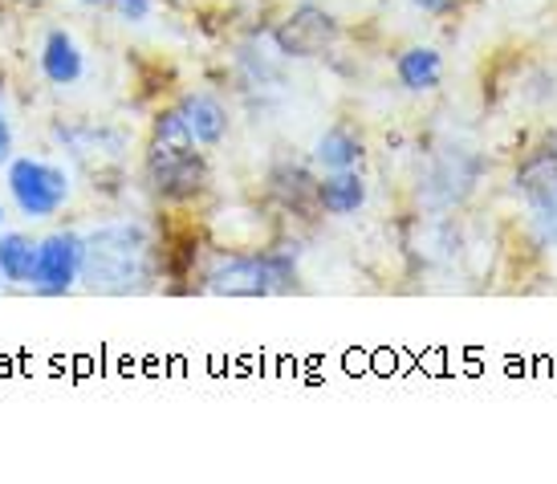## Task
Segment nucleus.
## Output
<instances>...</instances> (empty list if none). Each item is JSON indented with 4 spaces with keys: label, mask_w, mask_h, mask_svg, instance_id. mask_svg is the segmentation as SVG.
<instances>
[{
    "label": "nucleus",
    "mask_w": 557,
    "mask_h": 484,
    "mask_svg": "<svg viewBox=\"0 0 557 484\" xmlns=\"http://www.w3.org/2000/svg\"><path fill=\"white\" fill-rule=\"evenodd\" d=\"M4 191L13 208L33 224L58 220L74 196V179L62 163H49L41 156H13L4 167Z\"/></svg>",
    "instance_id": "f257e3e1"
},
{
    "label": "nucleus",
    "mask_w": 557,
    "mask_h": 484,
    "mask_svg": "<svg viewBox=\"0 0 557 484\" xmlns=\"http://www.w3.org/2000/svg\"><path fill=\"white\" fill-rule=\"evenodd\" d=\"M208 159L196 142H147V184L163 203H187L208 188Z\"/></svg>",
    "instance_id": "f03ea898"
},
{
    "label": "nucleus",
    "mask_w": 557,
    "mask_h": 484,
    "mask_svg": "<svg viewBox=\"0 0 557 484\" xmlns=\"http://www.w3.org/2000/svg\"><path fill=\"white\" fill-rule=\"evenodd\" d=\"M294 261L285 252H257V257H228L208 269L203 289L216 297H269L294 285Z\"/></svg>",
    "instance_id": "7ed1b4c3"
},
{
    "label": "nucleus",
    "mask_w": 557,
    "mask_h": 484,
    "mask_svg": "<svg viewBox=\"0 0 557 484\" xmlns=\"http://www.w3.org/2000/svg\"><path fill=\"white\" fill-rule=\"evenodd\" d=\"M82 269H86V236L74 228H53L49 236H37V273L29 289L37 297L74 294Z\"/></svg>",
    "instance_id": "20e7f679"
},
{
    "label": "nucleus",
    "mask_w": 557,
    "mask_h": 484,
    "mask_svg": "<svg viewBox=\"0 0 557 484\" xmlns=\"http://www.w3.org/2000/svg\"><path fill=\"white\" fill-rule=\"evenodd\" d=\"M273 41L285 58H318L325 49L338 41V21L325 13V9H313V4H301L285 16L273 33Z\"/></svg>",
    "instance_id": "39448f33"
},
{
    "label": "nucleus",
    "mask_w": 557,
    "mask_h": 484,
    "mask_svg": "<svg viewBox=\"0 0 557 484\" xmlns=\"http://www.w3.org/2000/svg\"><path fill=\"white\" fill-rule=\"evenodd\" d=\"M37 65H41V78L49 86H78L86 78V53L74 41L70 29H49L46 41H41V53H37Z\"/></svg>",
    "instance_id": "423d86ee"
},
{
    "label": "nucleus",
    "mask_w": 557,
    "mask_h": 484,
    "mask_svg": "<svg viewBox=\"0 0 557 484\" xmlns=\"http://www.w3.org/2000/svg\"><path fill=\"white\" fill-rule=\"evenodd\" d=\"M175 110H180L187 135H191V142H196L200 151H212V147H220V142L228 139V110H224L220 98L184 95L175 102Z\"/></svg>",
    "instance_id": "0eeeda50"
},
{
    "label": "nucleus",
    "mask_w": 557,
    "mask_h": 484,
    "mask_svg": "<svg viewBox=\"0 0 557 484\" xmlns=\"http://www.w3.org/2000/svg\"><path fill=\"white\" fill-rule=\"evenodd\" d=\"M517 188L525 191L529 208H542V203L557 200V135L533 147L517 172Z\"/></svg>",
    "instance_id": "6e6552de"
},
{
    "label": "nucleus",
    "mask_w": 557,
    "mask_h": 484,
    "mask_svg": "<svg viewBox=\"0 0 557 484\" xmlns=\"http://www.w3.org/2000/svg\"><path fill=\"white\" fill-rule=\"evenodd\" d=\"M313 200L325 216H350L367 203V179L358 175V167L350 172H325V179H318Z\"/></svg>",
    "instance_id": "1a4fd4ad"
},
{
    "label": "nucleus",
    "mask_w": 557,
    "mask_h": 484,
    "mask_svg": "<svg viewBox=\"0 0 557 484\" xmlns=\"http://www.w3.org/2000/svg\"><path fill=\"white\" fill-rule=\"evenodd\" d=\"M33 273H37V236L4 228L0 233V282L29 289Z\"/></svg>",
    "instance_id": "9d476101"
},
{
    "label": "nucleus",
    "mask_w": 557,
    "mask_h": 484,
    "mask_svg": "<svg viewBox=\"0 0 557 484\" xmlns=\"http://www.w3.org/2000/svg\"><path fill=\"white\" fill-rule=\"evenodd\" d=\"M395 78H399V86L403 90H411V95L435 90V86L444 82V58H440L432 46L403 49L399 62H395Z\"/></svg>",
    "instance_id": "9b49d317"
},
{
    "label": "nucleus",
    "mask_w": 557,
    "mask_h": 484,
    "mask_svg": "<svg viewBox=\"0 0 557 484\" xmlns=\"http://www.w3.org/2000/svg\"><path fill=\"white\" fill-rule=\"evenodd\" d=\"M362 139L358 135H350L346 126H330L322 139L313 142V163L318 167H325V172H350V167H358L362 163Z\"/></svg>",
    "instance_id": "f8f14e48"
},
{
    "label": "nucleus",
    "mask_w": 557,
    "mask_h": 484,
    "mask_svg": "<svg viewBox=\"0 0 557 484\" xmlns=\"http://www.w3.org/2000/svg\"><path fill=\"white\" fill-rule=\"evenodd\" d=\"M107 9L126 25H139V21L156 13V0H107Z\"/></svg>",
    "instance_id": "ddd939ff"
},
{
    "label": "nucleus",
    "mask_w": 557,
    "mask_h": 484,
    "mask_svg": "<svg viewBox=\"0 0 557 484\" xmlns=\"http://www.w3.org/2000/svg\"><path fill=\"white\" fill-rule=\"evenodd\" d=\"M533 224H537V236H542L545 245H549V240H557V200L542 203V208H533Z\"/></svg>",
    "instance_id": "4468645a"
},
{
    "label": "nucleus",
    "mask_w": 557,
    "mask_h": 484,
    "mask_svg": "<svg viewBox=\"0 0 557 484\" xmlns=\"http://www.w3.org/2000/svg\"><path fill=\"white\" fill-rule=\"evenodd\" d=\"M16 156V135H13V123L4 119V110H0V172L9 167V159Z\"/></svg>",
    "instance_id": "2eb2a0df"
},
{
    "label": "nucleus",
    "mask_w": 557,
    "mask_h": 484,
    "mask_svg": "<svg viewBox=\"0 0 557 484\" xmlns=\"http://www.w3.org/2000/svg\"><path fill=\"white\" fill-rule=\"evenodd\" d=\"M416 9H423V13H432V16H444V13H451L460 0H411Z\"/></svg>",
    "instance_id": "dca6fc26"
},
{
    "label": "nucleus",
    "mask_w": 557,
    "mask_h": 484,
    "mask_svg": "<svg viewBox=\"0 0 557 484\" xmlns=\"http://www.w3.org/2000/svg\"><path fill=\"white\" fill-rule=\"evenodd\" d=\"M82 9H107V0H78Z\"/></svg>",
    "instance_id": "f3484780"
},
{
    "label": "nucleus",
    "mask_w": 557,
    "mask_h": 484,
    "mask_svg": "<svg viewBox=\"0 0 557 484\" xmlns=\"http://www.w3.org/2000/svg\"><path fill=\"white\" fill-rule=\"evenodd\" d=\"M4 224H9V212H4V203H0V233H4Z\"/></svg>",
    "instance_id": "a211bd4d"
},
{
    "label": "nucleus",
    "mask_w": 557,
    "mask_h": 484,
    "mask_svg": "<svg viewBox=\"0 0 557 484\" xmlns=\"http://www.w3.org/2000/svg\"><path fill=\"white\" fill-rule=\"evenodd\" d=\"M16 4H41V0H16Z\"/></svg>",
    "instance_id": "6ab92c4d"
},
{
    "label": "nucleus",
    "mask_w": 557,
    "mask_h": 484,
    "mask_svg": "<svg viewBox=\"0 0 557 484\" xmlns=\"http://www.w3.org/2000/svg\"><path fill=\"white\" fill-rule=\"evenodd\" d=\"M0 110H4V98H0Z\"/></svg>",
    "instance_id": "aec40b11"
},
{
    "label": "nucleus",
    "mask_w": 557,
    "mask_h": 484,
    "mask_svg": "<svg viewBox=\"0 0 557 484\" xmlns=\"http://www.w3.org/2000/svg\"><path fill=\"white\" fill-rule=\"evenodd\" d=\"M0 285H4V282H0Z\"/></svg>",
    "instance_id": "412c9836"
}]
</instances>
